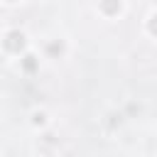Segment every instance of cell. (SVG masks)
I'll return each mask as SVG.
<instances>
[{
  "label": "cell",
  "instance_id": "7a4b0ae2",
  "mask_svg": "<svg viewBox=\"0 0 157 157\" xmlns=\"http://www.w3.org/2000/svg\"><path fill=\"white\" fill-rule=\"evenodd\" d=\"M103 7H105L108 12H113V10L120 7V2H118V0H103Z\"/></svg>",
  "mask_w": 157,
  "mask_h": 157
},
{
  "label": "cell",
  "instance_id": "6da1fadb",
  "mask_svg": "<svg viewBox=\"0 0 157 157\" xmlns=\"http://www.w3.org/2000/svg\"><path fill=\"white\" fill-rule=\"evenodd\" d=\"M5 47H7L10 52H20V49L25 47V34H22V32H10Z\"/></svg>",
  "mask_w": 157,
  "mask_h": 157
},
{
  "label": "cell",
  "instance_id": "3957f363",
  "mask_svg": "<svg viewBox=\"0 0 157 157\" xmlns=\"http://www.w3.org/2000/svg\"><path fill=\"white\" fill-rule=\"evenodd\" d=\"M25 69H34V56H25Z\"/></svg>",
  "mask_w": 157,
  "mask_h": 157
}]
</instances>
